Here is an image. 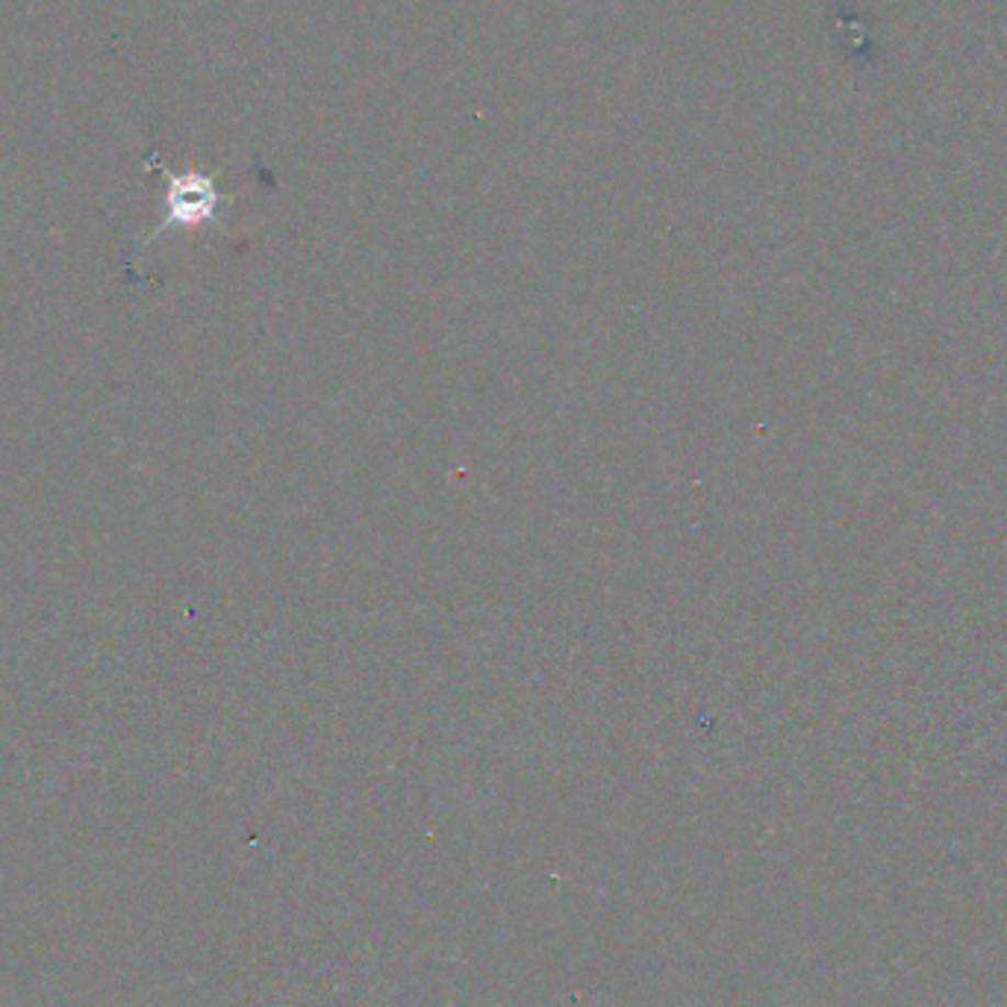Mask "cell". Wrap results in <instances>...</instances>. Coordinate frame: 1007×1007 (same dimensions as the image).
<instances>
[{
  "label": "cell",
  "mask_w": 1007,
  "mask_h": 1007,
  "mask_svg": "<svg viewBox=\"0 0 1007 1007\" xmlns=\"http://www.w3.org/2000/svg\"><path fill=\"white\" fill-rule=\"evenodd\" d=\"M215 192L213 183L204 178H171L168 189V222L166 224H189L206 218L213 213Z\"/></svg>",
  "instance_id": "cell-1"
}]
</instances>
